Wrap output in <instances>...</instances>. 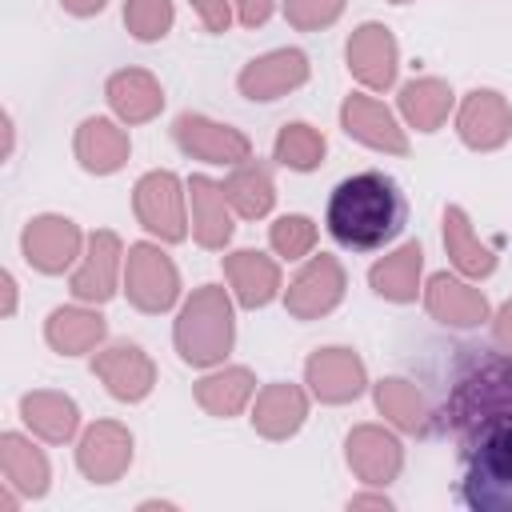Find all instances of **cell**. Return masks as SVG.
Masks as SVG:
<instances>
[{
	"instance_id": "obj_1",
	"label": "cell",
	"mask_w": 512,
	"mask_h": 512,
	"mask_svg": "<svg viewBox=\"0 0 512 512\" xmlns=\"http://www.w3.org/2000/svg\"><path fill=\"white\" fill-rule=\"evenodd\" d=\"M444 400L432 408L436 432L452 436L460 456H468L484 436L512 424V352L460 348Z\"/></svg>"
},
{
	"instance_id": "obj_2",
	"label": "cell",
	"mask_w": 512,
	"mask_h": 512,
	"mask_svg": "<svg viewBox=\"0 0 512 512\" xmlns=\"http://www.w3.org/2000/svg\"><path fill=\"white\" fill-rule=\"evenodd\" d=\"M324 224L340 248L376 252L408 224V200L388 172H356L332 188Z\"/></svg>"
},
{
	"instance_id": "obj_3",
	"label": "cell",
	"mask_w": 512,
	"mask_h": 512,
	"mask_svg": "<svg viewBox=\"0 0 512 512\" xmlns=\"http://www.w3.org/2000/svg\"><path fill=\"white\" fill-rule=\"evenodd\" d=\"M172 340H176V352L184 364L192 368H212L220 364L228 352H232V340H236V320H232V300L220 284H200L180 316H176V328H172Z\"/></svg>"
},
{
	"instance_id": "obj_4",
	"label": "cell",
	"mask_w": 512,
	"mask_h": 512,
	"mask_svg": "<svg viewBox=\"0 0 512 512\" xmlns=\"http://www.w3.org/2000/svg\"><path fill=\"white\" fill-rule=\"evenodd\" d=\"M464 460L456 500L472 512H512V424L484 436Z\"/></svg>"
},
{
	"instance_id": "obj_5",
	"label": "cell",
	"mask_w": 512,
	"mask_h": 512,
	"mask_svg": "<svg viewBox=\"0 0 512 512\" xmlns=\"http://www.w3.org/2000/svg\"><path fill=\"white\" fill-rule=\"evenodd\" d=\"M124 292H128V304L140 308V312H168L180 296V272L172 264V256L160 248V244H128V256H124Z\"/></svg>"
},
{
	"instance_id": "obj_6",
	"label": "cell",
	"mask_w": 512,
	"mask_h": 512,
	"mask_svg": "<svg viewBox=\"0 0 512 512\" xmlns=\"http://www.w3.org/2000/svg\"><path fill=\"white\" fill-rule=\"evenodd\" d=\"M132 212L144 232H152L164 244H180L188 236V216H184V184L176 172L156 168L144 172L132 188Z\"/></svg>"
},
{
	"instance_id": "obj_7",
	"label": "cell",
	"mask_w": 512,
	"mask_h": 512,
	"mask_svg": "<svg viewBox=\"0 0 512 512\" xmlns=\"http://www.w3.org/2000/svg\"><path fill=\"white\" fill-rule=\"evenodd\" d=\"M172 140L184 156L204 160V164H232L236 168V164L252 160V140L240 128L208 120L200 112H180L172 124Z\"/></svg>"
},
{
	"instance_id": "obj_8",
	"label": "cell",
	"mask_w": 512,
	"mask_h": 512,
	"mask_svg": "<svg viewBox=\"0 0 512 512\" xmlns=\"http://www.w3.org/2000/svg\"><path fill=\"white\" fill-rule=\"evenodd\" d=\"M344 288H348V280H344L340 260L320 252L292 276V284L284 292V308L292 320H320L344 300Z\"/></svg>"
},
{
	"instance_id": "obj_9",
	"label": "cell",
	"mask_w": 512,
	"mask_h": 512,
	"mask_svg": "<svg viewBox=\"0 0 512 512\" xmlns=\"http://www.w3.org/2000/svg\"><path fill=\"white\" fill-rule=\"evenodd\" d=\"M80 228L76 220L68 216H56V212H44V216H32L20 232V248H24V260L44 272V276H60L64 268H72V260L80 256Z\"/></svg>"
},
{
	"instance_id": "obj_10",
	"label": "cell",
	"mask_w": 512,
	"mask_h": 512,
	"mask_svg": "<svg viewBox=\"0 0 512 512\" xmlns=\"http://www.w3.org/2000/svg\"><path fill=\"white\" fill-rule=\"evenodd\" d=\"M456 132L472 152H496L512 136V104L492 88H472L460 100Z\"/></svg>"
},
{
	"instance_id": "obj_11",
	"label": "cell",
	"mask_w": 512,
	"mask_h": 512,
	"mask_svg": "<svg viewBox=\"0 0 512 512\" xmlns=\"http://www.w3.org/2000/svg\"><path fill=\"white\" fill-rule=\"evenodd\" d=\"M304 384L320 404H348L364 392L368 372L352 348H316L304 360Z\"/></svg>"
},
{
	"instance_id": "obj_12",
	"label": "cell",
	"mask_w": 512,
	"mask_h": 512,
	"mask_svg": "<svg viewBox=\"0 0 512 512\" xmlns=\"http://www.w3.org/2000/svg\"><path fill=\"white\" fill-rule=\"evenodd\" d=\"M132 464V432L120 420H96L76 444V468L92 484H116Z\"/></svg>"
},
{
	"instance_id": "obj_13",
	"label": "cell",
	"mask_w": 512,
	"mask_h": 512,
	"mask_svg": "<svg viewBox=\"0 0 512 512\" xmlns=\"http://www.w3.org/2000/svg\"><path fill=\"white\" fill-rule=\"evenodd\" d=\"M120 260H124V248H120V236L108 232V228H96L88 240H84V260L80 268L72 272L68 288L80 304H104L116 296V276H120Z\"/></svg>"
},
{
	"instance_id": "obj_14",
	"label": "cell",
	"mask_w": 512,
	"mask_h": 512,
	"mask_svg": "<svg viewBox=\"0 0 512 512\" xmlns=\"http://www.w3.org/2000/svg\"><path fill=\"white\" fill-rule=\"evenodd\" d=\"M92 372H96V376L104 380V388H108L116 400H124V404L144 400V396L152 392V384H156V364H152V356H148L140 344H128V340L100 348V352L92 356Z\"/></svg>"
},
{
	"instance_id": "obj_15",
	"label": "cell",
	"mask_w": 512,
	"mask_h": 512,
	"mask_svg": "<svg viewBox=\"0 0 512 512\" xmlns=\"http://www.w3.org/2000/svg\"><path fill=\"white\" fill-rule=\"evenodd\" d=\"M344 456H348V468L372 488L392 484L400 476V468H404L400 440L380 424H356L348 432V440H344Z\"/></svg>"
},
{
	"instance_id": "obj_16",
	"label": "cell",
	"mask_w": 512,
	"mask_h": 512,
	"mask_svg": "<svg viewBox=\"0 0 512 512\" xmlns=\"http://www.w3.org/2000/svg\"><path fill=\"white\" fill-rule=\"evenodd\" d=\"M344 56H348V72H352L364 88H372V92L392 88L396 64H400V48H396V36H392L384 24H376V20L360 24V28L348 36Z\"/></svg>"
},
{
	"instance_id": "obj_17",
	"label": "cell",
	"mask_w": 512,
	"mask_h": 512,
	"mask_svg": "<svg viewBox=\"0 0 512 512\" xmlns=\"http://www.w3.org/2000/svg\"><path fill=\"white\" fill-rule=\"evenodd\" d=\"M304 80H308V56L300 48H276L248 60L236 76V88L244 100H280Z\"/></svg>"
},
{
	"instance_id": "obj_18",
	"label": "cell",
	"mask_w": 512,
	"mask_h": 512,
	"mask_svg": "<svg viewBox=\"0 0 512 512\" xmlns=\"http://www.w3.org/2000/svg\"><path fill=\"white\" fill-rule=\"evenodd\" d=\"M340 128L356 144H364V148H376V152H388V156H408L404 128L396 124V116L376 96H364V92L344 96V104H340Z\"/></svg>"
},
{
	"instance_id": "obj_19",
	"label": "cell",
	"mask_w": 512,
	"mask_h": 512,
	"mask_svg": "<svg viewBox=\"0 0 512 512\" xmlns=\"http://www.w3.org/2000/svg\"><path fill=\"white\" fill-rule=\"evenodd\" d=\"M420 292H424L428 316L440 320V324H448V328H476V324H484L488 312H492V308H488V296H484L480 288H472V284H464V280H456V276H448V272L428 276V284H424Z\"/></svg>"
},
{
	"instance_id": "obj_20",
	"label": "cell",
	"mask_w": 512,
	"mask_h": 512,
	"mask_svg": "<svg viewBox=\"0 0 512 512\" xmlns=\"http://www.w3.org/2000/svg\"><path fill=\"white\" fill-rule=\"evenodd\" d=\"M72 152H76V160H80L84 172H92V176H112V172H120V168L128 164L132 144H128V132H124L116 120H108V116H88V120L76 128Z\"/></svg>"
},
{
	"instance_id": "obj_21",
	"label": "cell",
	"mask_w": 512,
	"mask_h": 512,
	"mask_svg": "<svg viewBox=\"0 0 512 512\" xmlns=\"http://www.w3.org/2000/svg\"><path fill=\"white\" fill-rule=\"evenodd\" d=\"M308 416V396L300 384H268L256 392V404H252V428L264 436V440H288L300 432Z\"/></svg>"
},
{
	"instance_id": "obj_22",
	"label": "cell",
	"mask_w": 512,
	"mask_h": 512,
	"mask_svg": "<svg viewBox=\"0 0 512 512\" xmlns=\"http://www.w3.org/2000/svg\"><path fill=\"white\" fill-rule=\"evenodd\" d=\"M224 276L240 308H264L280 292V264L256 248H240L224 256Z\"/></svg>"
},
{
	"instance_id": "obj_23",
	"label": "cell",
	"mask_w": 512,
	"mask_h": 512,
	"mask_svg": "<svg viewBox=\"0 0 512 512\" xmlns=\"http://www.w3.org/2000/svg\"><path fill=\"white\" fill-rule=\"evenodd\" d=\"M188 204H192V236L200 248H224L232 240V204L224 196V184L208 176L188 180Z\"/></svg>"
},
{
	"instance_id": "obj_24",
	"label": "cell",
	"mask_w": 512,
	"mask_h": 512,
	"mask_svg": "<svg viewBox=\"0 0 512 512\" xmlns=\"http://www.w3.org/2000/svg\"><path fill=\"white\" fill-rule=\"evenodd\" d=\"M104 96H108L112 112L124 124H144V120H152L164 108V88L144 68H120V72H112Z\"/></svg>"
},
{
	"instance_id": "obj_25",
	"label": "cell",
	"mask_w": 512,
	"mask_h": 512,
	"mask_svg": "<svg viewBox=\"0 0 512 512\" xmlns=\"http://www.w3.org/2000/svg\"><path fill=\"white\" fill-rule=\"evenodd\" d=\"M104 332H108L104 316L96 308H80V304L52 308L48 320H44V340L60 356H84V352H92L104 340Z\"/></svg>"
},
{
	"instance_id": "obj_26",
	"label": "cell",
	"mask_w": 512,
	"mask_h": 512,
	"mask_svg": "<svg viewBox=\"0 0 512 512\" xmlns=\"http://www.w3.org/2000/svg\"><path fill=\"white\" fill-rule=\"evenodd\" d=\"M444 252L472 280H484V276L496 272V248L476 236V228H472V220H468V212L460 204L444 208Z\"/></svg>"
},
{
	"instance_id": "obj_27",
	"label": "cell",
	"mask_w": 512,
	"mask_h": 512,
	"mask_svg": "<svg viewBox=\"0 0 512 512\" xmlns=\"http://www.w3.org/2000/svg\"><path fill=\"white\" fill-rule=\"evenodd\" d=\"M376 408L380 416H388L400 432L408 436H432L436 432V420H432V404L424 400V392L412 384V380H400V376H384L376 384Z\"/></svg>"
},
{
	"instance_id": "obj_28",
	"label": "cell",
	"mask_w": 512,
	"mask_h": 512,
	"mask_svg": "<svg viewBox=\"0 0 512 512\" xmlns=\"http://www.w3.org/2000/svg\"><path fill=\"white\" fill-rule=\"evenodd\" d=\"M0 472H4V484L16 488L20 496H44L48 492V480H52V468H48V456L20 432H4L0 436Z\"/></svg>"
},
{
	"instance_id": "obj_29",
	"label": "cell",
	"mask_w": 512,
	"mask_h": 512,
	"mask_svg": "<svg viewBox=\"0 0 512 512\" xmlns=\"http://www.w3.org/2000/svg\"><path fill=\"white\" fill-rule=\"evenodd\" d=\"M20 420L48 444H68L80 428V412L76 400L64 392H24L20 396Z\"/></svg>"
},
{
	"instance_id": "obj_30",
	"label": "cell",
	"mask_w": 512,
	"mask_h": 512,
	"mask_svg": "<svg viewBox=\"0 0 512 512\" xmlns=\"http://www.w3.org/2000/svg\"><path fill=\"white\" fill-rule=\"evenodd\" d=\"M420 268H424V248L416 240H408L392 256H384L368 268V284L376 296H384L392 304H408L420 292Z\"/></svg>"
},
{
	"instance_id": "obj_31",
	"label": "cell",
	"mask_w": 512,
	"mask_h": 512,
	"mask_svg": "<svg viewBox=\"0 0 512 512\" xmlns=\"http://www.w3.org/2000/svg\"><path fill=\"white\" fill-rule=\"evenodd\" d=\"M224 196L232 204V212L240 220H260L272 212L276 204V184H272V168L264 160H244L236 164V172L224 180Z\"/></svg>"
},
{
	"instance_id": "obj_32",
	"label": "cell",
	"mask_w": 512,
	"mask_h": 512,
	"mask_svg": "<svg viewBox=\"0 0 512 512\" xmlns=\"http://www.w3.org/2000/svg\"><path fill=\"white\" fill-rule=\"evenodd\" d=\"M252 392H256V376H252L248 368H220V372H208V376L196 380V388H192L196 404H200L208 416H220V420L236 416V412L252 400Z\"/></svg>"
},
{
	"instance_id": "obj_33",
	"label": "cell",
	"mask_w": 512,
	"mask_h": 512,
	"mask_svg": "<svg viewBox=\"0 0 512 512\" xmlns=\"http://www.w3.org/2000/svg\"><path fill=\"white\" fill-rule=\"evenodd\" d=\"M452 112V88L440 76H420L400 88V116L416 132H436Z\"/></svg>"
},
{
	"instance_id": "obj_34",
	"label": "cell",
	"mask_w": 512,
	"mask_h": 512,
	"mask_svg": "<svg viewBox=\"0 0 512 512\" xmlns=\"http://www.w3.org/2000/svg\"><path fill=\"white\" fill-rule=\"evenodd\" d=\"M324 136L312 128V124H284L280 132H276V144H272V156L284 164V168H292V172H312L320 160H324Z\"/></svg>"
},
{
	"instance_id": "obj_35",
	"label": "cell",
	"mask_w": 512,
	"mask_h": 512,
	"mask_svg": "<svg viewBox=\"0 0 512 512\" xmlns=\"http://www.w3.org/2000/svg\"><path fill=\"white\" fill-rule=\"evenodd\" d=\"M172 20H176L172 0H124V28L144 44L148 40H164Z\"/></svg>"
},
{
	"instance_id": "obj_36",
	"label": "cell",
	"mask_w": 512,
	"mask_h": 512,
	"mask_svg": "<svg viewBox=\"0 0 512 512\" xmlns=\"http://www.w3.org/2000/svg\"><path fill=\"white\" fill-rule=\"evenodd\" d=\"M268 244H272L276 256L300 260V256H308L312 244H316V224H312L308 216H300V212H288V216H280V220L268 228Z\"/></svg>"
},
{
	"instance_id": "obj_37",
	"label": "cell",
	"mask_w": 512,
	"mask_h": 512,
	"mask_svg": "<svg viewBox=\"0 0 512 512\" xmlns=\"http://www.w3.org/2000/svg\"><path fill=\"white\" fill-rule=\"evenodd\" d=\"M344 12V0H284V20L300 32H320L336 24Z\"/></svg>"
},
{
	"instance_id": "obj_38",
	"label": "cell",
	"mask_w": 512,
	"mask_h": 512,
	"mask_svg": "<svg viewBox=\"0 0 512 512\" xmlns=\"http://www.w3.org/2000/svg\"><path fill=\"white\" fill-rule=\"evenodd\" d=\"M192 8H196L200 24L208 32H228V24H232V0H192Z\"/></svg>"
},
{
	"instance_id": "obj_39",
	"label": "cell",
	"mask_w": 512,
	"mask_h": 512,
	"mask_svg": "<svg viewBox=\"0 0 512 512\" xmlns=\"http://www.w3.org/2000/svg\"><path fill=\"white\" fill-rule=\"evenodd\" d=\"M236 4V20L244 24V28H260L268 16H272V4L276 0H232Z\"/></svg>"
},
{
	"instance_id": "obj_40",
	"label": "cell",
	"mask_w": 512,
	"mask_h": 512,
	"mask_svg": "<svg viewBox=\"0 0 512 512\" xmlns=\"http://www.w3.org/2000/svg\"><path fill=\"white\" fill-rule=\"evenodd\" d=\"M492 340H496V348L512 352V300L496 312V320H492Z\"/></svg>"
},
{
	"instance_id": "obj_41",
	"label": "cell",
	"mask_w": 512,
	"mask_h": 512,
	"mask_svg": "<svg viewBox=\"0 0 512 512\" xmlns=\"http://www.w3.org/2000/svg\"><path fill=\"white\" fill-rule=\"evenodd\" d=\"M64 4V12H72V16H96L108 0H60Z\"/></svg>"
},
{
	"instance_id": "obj_42",
	"label": "cell",
	"mask_w": 512,
	"mask_h": 512,
	"mask_svg": "<svg viewBox=\"0 0 512 512\" xmlns=\"http://www.w3.org/2000/svg\"><path fill=\"white\" fill-rule=\"evenodd\" d=\"M348 508H384V512H388L392 500H388V496H376V492H364V496H352Z\"/></svg>"
},
{
	"instance_id": "obj_43",
	"label": "cell",
	"mask_w": 512,
	"mask_h": 512,
	"mask_svg": "<svg viewBox=\"0 0 512 512\" xmlns=\"http://www.w3.org/2000/svg\"><path fill=\"white\" fill-rule=\"evenodd\" d=\"M0 284H4V316H12L16 312V280H12V272H4Z\"/></svg>"
},
{
	"instance_id": "obj_44",
	"label": "cell",
	"mask_w": 512,
	"mask_h": 512,
	"mask_svg": "<svg viewBox=\"0 0 512 512\" xmlns=\"http://www.w3.org/2000/svg\"><path fill=\"white\" fill-rule=\"evenodd\" d=\"M392 4H408V0H392Z\"/></svg>"
}]
</instances>
